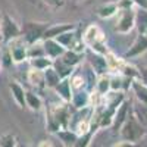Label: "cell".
<instances>
[{"instance_id": "27", "label": "cell", "mask_w": 147, "mask_h": 147, "mask_svg": "<svg viewBox=\"0 0 147 147\" xmlns=\"http://www.w3.org/2000/svg\"><path fill=\"white\" fill-rule=\"evenodd\" d=\"M136 25L138 27L140 32H147V9L138 7L136 12Z\"/></svg>"}, {"instance_id": "8", "label": "cell", "mask_w": 147, "mask_h": 147, "mask_svg": "<svg viewBox=\"0 0 147 147\" xmlns=\"http://www.w3.org/2000/svg\"><path fill=\"white\" fill-rule=\"evenodd\" d=\"M43 47H44L46 56H49L50 59H56L59 56H62L63 52L66 50V49L59 41H56L55 38H44L43 40Z\"/></svg>"}, {"instance_id": "6", "label": "cell", "mask_w": 147, "mask_h": 147, "mask_svg": "<svg viewBox=\"0 0 147 147\" xmlns=\"http://www.w3.org/2000/svg\"><path fill=\"white\" fill-rule=\"evenodd\" d=\"M10 50L13 63H22L24 60L28 59V43L24 40V37H18V38L12 40L6 44Z\"/></svg>"}, {"instance_id": "20", "label": "cell", "mask_w": 147, "mask_h": 147, "mask_svg": "<svg viewBox=\"0 0 147 147\" xmlns=\"http://www.w3.org/2000/svg\"><path fill=\"white\" fill-rule=\"evenodd\" d=\"M53 63V59H50L49 56L43 55V56H35V57H30V65L31 68L34 69H40V71H44L46 68L52 66Z\"/></svg>"}, {"instance_id": "10", "label": "cell", "mask_w": 147, "mask_h": 147, "mask_svg": "<svg viewBox=\"0 0 147 147\" xmlns=\"http://www.w3.org/2000/svg\"><path fill=\"white\" fill-rule=\"evenodd\" d=\"M9 90H10V94H12V99L15 100V103L24 109L27 107V102H25V90H24V87L16 82V81H10L9 82Z\"/></svg>"}, {"instance_id": "12", "label": "cell", "mask_w": 147, "mask_h": 147, "mask_svg": "<svg viewBox=\"0 0 147 147\" xmlns=\"http://www.w3.org/2000/svg\"><path fill=\"white\" fill-rule=\"evenodd\" d=\"M90 65H91L94 74H97V75H103V74H106L109 71L105 55H99V53L93 52L91 56H90Z\"/></svg>"}, {"instance_id": "32", "label": "cell", "mask_w": 147, "mask_h": 147, "mask_svg": "<svg viewBox=\"0 0 147 147\" xmlns=\"http://www.w3.org/2000/svg\"><path fill=\"white\" fill-rule=\"evenodd\" d=\"M71 78V77H69ZM84 78L81 75H74L71 78V85H72V90H81L84 87Z\"/></svg>"}, {"instance_id": "37", "label": "cell", "mask_w": 147, "mask_h": 147, "mask_svg": "<svg viewBox=\"0 0 147 147\" xmlns=\"http://www.w3.org/2000/svg\"><path fill=\"white\" fill-rule=\"evenodd\" d=\"M74 2H78V0H74Z\"/></svg>"}, {"instance_id": "24", "label": "cell", "mask_w": 147, "mask_h": 147, "mask_svg": "<svg viewBox=\"0 0 147 147\" xmlns=\"http://www.w3.org/2000/svg\"><path fill=\"white\" fill-rule=\"evenodd\" d=\"M131 88L134 90V93H136L137 99L147 105V85H144L141 81H137V80H132V84H131Z\"/></svg>"}, {"instance_id": "4", "label": "cell", "mask_w": 147, "mask_h": 147, "mask_svg": "<svg viewBox=\"0 0 147 147\" xmlns=\"http://www.w3.org/2000/svg\"><path fill=\"white\" fill-rule=\"evenodd\" d=\"M47 24H41V22H25L24 25L21 27V35L24 37L28 44H32L35 41H40L43 40V35H44V31L47 30Z\"/></svg>"}, {"instance_id": "14", "label": "cell", "mask_w": 147, "mask_h": 147, "mask_svg": "<svg viewBox=\"0 0 147 147\" xmlns=\"http://www.w3.org/2000/svg\"><path fill=\"white\" fill-rule=\"evenodd\" d=\"M103 40H105V37H103L100 28L96 27V25H90L87 30H85L84 37H82V41L85 43V46H91L97 41H103Z\"/></svg>"}, {"instance_id": "22", "label": "cell", "mask_w": 147, "mask_h": 147, "mask_svg": "<svg viewBox=\"0 0 147 147\" xmlns=\"http://www.w3.org/2000/svg\"><path fill=\"white\" fill-rule=\"evenodd\" d=\"M28 82L35 87H46L44 84V72L40 69H34L31 68L28 72Z\"/></svg>"}, {"instance_id": "30", "label": "cell", "mask_w": 147, "mask_h": 147, "mask_svg": "<svg viewBox=\"0 0 147 147\" xmlns=\"http://www.w3.org/2000/svg\"><path fill=\"white\" fill-rule=\"evenodd\" d=\"M18 143H16V138L15 136L12 134H0V146L2 147H15Z\"/></svg>"}, {"instance_id": "11", "label": "cell", "mask_w": 147, "mask_h": 147, "mask_svg": "<svg viewBox=\"0 0 147 147\" xmlns=\"http://www.w3.org/2000/svg\"><path fill=\"white\" fill-rule=\"evenodd\" d=\"M57 96L63 100V103H71L72 99V85H71V78H62L59 84L53 88Z\"/></svg>"}, {"instance_id": "17", "label": "cell", "mask_w": 147, "mask_h": 147, "mask_svg": "<svg viewBox=\"0 0 147 147\" xmlns=\"http://www.w3.org/2000/svg\"><path fill=\"white\" fill-rule=\"evenodd\" d=\"M52 66H53L55 71L59 74V77H60V78H69L72 74H74V66H69L68 63H65L63 60L60 59V56L56 57V59H53Z\"/></svg>"}, {"instance_id": "34", "label": "cell", "mask_w": 147, "mask_h": 147, "mask_svg": "<svg viewBox=\"0 0 147 147\" xmlns=\"http://www.w3.org/2000/svg\"><path fill=\"white\" fill-rule=\"evenodd\" d=\"M44 2H46L47 5L53 6V7H59V6L63 5V0H44Z\"/></svg>"}, {"instance_id": "9", "label": "cell", "mask_w": 147, "mask_h": 147, "mask_svg": "<svg viewBox=\"0 0 147 147\" xmlns=\"http://www.w3.org/2000/svg\"><path fill=\"white\" fill-rule=\"evenodd\" d=\"M71 103L72 106L75 107V109H84V107H87L90 106L91 103V96L87 90H75V91H72V99H71Z\"/></svg>"}, {"instance_id": "21", "label": "cell", "mask_w": 147, "mask_h": 147, "mask_svg": "<svg viewBox=\"0 0 147 147\" xmlns=\"http://www.w3.org/2000/svg\"><path fill=\"white\" fill-rule=\"evenodd\" d=\"M25 102H27V106L31 109V110H40L43 107V100L38 94H35L34 91H27L25 90Z\"/></svg>"}, {"instance_id": "28", "label": "cell", "mask_w": 147, "mask_h": 147, "mask_svg": "<svg viewBox=\"0 0 147 147\" xmlns=\"http://www.w3.org/2000/svg\"><path fill=\"white\" fill-rule=\"evenodd\" d=\"M44 53V47H43V40L35 41L32 44H28V59L35 57V56H43Z\"/></svg>"}, {"instance_id": "16", "label": "cell", "mask_w": 147, "mask_h": 147, "mask_svg": "<svg viewBox=\"0 0 147 147\" xmlns=\"http://www.w3.org/2000/svg\"><path fill=\"white\" fill-rule=\"evenodd\" d=\"M56 136L60 141H62L63 146H75V143L78 140V134L74 129H69V128H62V129L56 131Z\"/></svg>"}, {"instance_id": "31", "label": "cell", "mask_w": 147, "mask_h": 147, "mask_svg": "<svg viewBox=\"0 0 147 147\" xmlns=\"http://www.w3.org/2000/svg\"><path fill=\"white\" fill-rule=\"evenodd\" d=\"M0 63H2V66H5V68H9L12 63H13V59H12V55H10V50H9L7 46L5 47L2 56H0Z\"/></svg>"}, {"instance_id": "19", "label": "cell", "mask_w": 147, "mask_h": 147, "mask_svg": "<svg viewBox=\"0 0 147 147\" xmlns=\"http://www.w3.org/2000/svg\"><path fill=\"white\" fill-rule=\"evenodd\" d=\"M60 59L63 60L65 63H68L69 66H78L81 63V59H82V53H78L75 50H72V49H66L63 52V55L60 56Z\"/></svg>"}, {"instance_id": "26", "label": "cell", "mask_w": 147, "mask_h": 147, "mask_svg": "<svg viewBox=\"0 0 147 147\" xmlns=\"http://www.w3.org/2000/svg\"><path fill=\"white\" fill-rule=\"evenodd\" d=\"M75 38H77V37H75V30L65 31V32H62L60 35L55 37V40L59 41L65 49H71V46L74 44V41H75Z\"/></svg>"}, {"instance_id": "5", "label": "cell", "mask_w": 147, "mask_h": 147, "mask_svg": "<svg viewBox=\"0 0 147 147\" xmlns=\"http://www.w3.org/2000/svg\"><path fill=\"white\" fill-rule=\"evenodd\" d=\"M118 22L115 25V31L119 34H128L136 27V10L132 7L129 9H119L118 10Z\"/></svg>"}, {"instance_id": "18", "label": "cell", "mask_w": 147, "mask_h": 147, "mask_svg": "<svg viewBox=\"0 0 147 147\" xmlns=\"http://www.w3.org/2000/svg\"><path fill=\"white\" fill-rule=\"evenodd\" d=\"M43 72H44V84H46V87H47V88H52V90H53L56 85L59 84V81L62 80V78L59 77V74L55 71L53 66L46 68Z\"/></svg>"}, {"instance_id": "1", "label": "cell", "mask_w": 147, "mask_h": 147, "mask_svg": "<svg viewBox=\"0 0 147 147\" xmlns=\"http://www.w3.org/2000/svg\"><path fill=\"white\" fill-rule=\"evenodd\" d=\"M46 116H47V129L50 132H56L62 128H68L69 122H71L68 103L52 107L49 112H46Z\"/></svg>"}, {"instance_id": "29", "label": "cell", "mask_w": 147, "mask_h": 147, "mask_svg": "<svg viewBox=\"0 0 147 147\" xmlns=\"http://www.w3.org/2000/svg\"><path fill=\"white\" fill-rule=\"evenodd\" d=\"M119 72L122 74V75L129 77L132 80H138V68L132 66V65H128L127 62H124V65H122V68H121Z\"/></svg>"}, {"instance_id": "23", "label": "cell", "mask_w": 147, "mask_h": 147, "mask_svg": "<svg viewBox=\"0 0 147 147\" xmlns=\"http://www.w3.org/2000/svg\"><path fill=\"white\" fill-rule=\"evenodd\" d=\"M96 90H97V94H99L100 97H103L105 94H107L110 91V77H107L106 74L99 75L97 82H96Z\"/></svg>"}, {"instance_id": "35", "label": "cell", "mask_w": 147, "mask_h": 147, "mask_svg": "<svg viewBox=\"0 0 147 147\" xmlns=\"http://www.w3.org/2000/svg\"><path fill=\"white\" fill-rule=\"evenodd\" d=\"M134 5L141 9H147V0H134Z\"/></svg>"}, {"instance_id": "25", "label": "cell", "mask_w": 147, "mask_h": 147, "mask_svg": "<svg viewBox=\"0 0 147 147\" xmlns=\"http://www.w3.org/2000/svg\"><path fill=\"white\" fill-rule=\"evenodd\" d=\"M118 3H106L103 6L99 7L97 10V15H99L102 19H107V18H112L113 15L118 13Z\"/></svg>"}, {"instance_id": "33", "label": "cell", "mask_w": 147, "mask_h": 147, "mask_svg": "<svg viewBox=\"0 0 147 147\" xmlns=\"http://www.w3.org/2000/svg\"><path fill=\"white\" fill-rule=\"evenodd\" d=\"M138 80L147 85V68H138Z\"/></svg>"}, {"instance_id": "7", "label": "cell", "mask_w": 147, "mask_h": 147, "mask_svg": "<svg viewBox=\"0 0 147 147\" xmlns=\"http://www.w3.org/2000/svg\"><path fill=\"white\" fill-rule=\"evenodd\" d=\"M147 52V32H140L137 35L136 41L132 43V46L128 49V52L125 53L124 59H132V57H137L143 53Z\"/></svg>"}, {"instance_id": "2", "label": "cell", "mask_w": 147, "mask_h": 147, "mask_svg": "<svg viewBox=\"0 0 147 147\" xmlns=\"http://www.w3.org/2000/svg\"><path fill=\"white\" fill-rule=\"evenodd\" d=\"M119 134H121L122 140H128V141L136 143L141 137H144L146 129H144V127L141 125V122L138 121V118L136 115H134V113H128L125 122L119 128Z\"/></svg>"}, {"instance_id": "15", "label": "cell", "mask_w": 147, "mask_h": 147, "mask_svg": "<svg viewBox=\"0 0 147 147\" xmlns=\"http://www.w3.org/2000/svg\"><path fill=\"white\" fill-rule=\"evenodd\" d=\"M75 24H56V25H52V27H47V30L44 31V35H43V40L44 38H55V37L60 35L65 31H71V30H75Z\"/></svg>"}, {"instance_id": "13", "label": "cell", "mask_w": 147, "mask_h": 147, "mask_svg": "<svg viewBox=\"0 0 147 147\" xmlns=\"http://www.w3.org/2000/svg\"><path fill=\"white\" fill-rule=\"evenodd\" d=\"M128 113H129V105H128L127 100H124V102L119 105V107L116 109L115 116H113V122H112V127H113L116 131H119V128L122 127V124L125 122Z\"/></svg>"}, {"instance_id": "3", "label": "cell", "mask_w": 147, "mask_h": 147, "mask_svg": "<svg viewBox=\"0 0 147 147\" xmlns=\"http://www.w3.org/2000/svg\"><path fill=\"white\" fill-rule=\"evenodd\" d=\"M18 37H21V27L7 13H2V18H0V38L2 41L7 44Z\"/></svg>"}, {"instance_id": "36", "label": "cell", "mask_w": 147, "mask_h": 147, "mask_svg": "<svg viewBox=\"0 0 147 147\" xmlns=\"http://www.w3.org/2000/svg\"><path fill=\"white\" fill-rule=\"evenodd\" d=\"M0 72H2V63H0Z\"/></svg>"}]
</instances>
